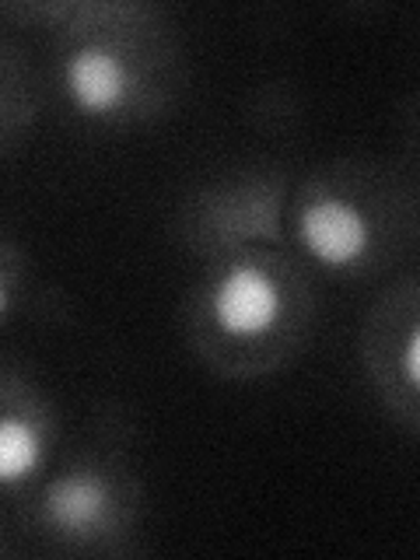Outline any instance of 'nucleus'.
<instances>
[{
  "label": "nucleus",
  "instance_id": "nucleus-1",
  "mask_svg": "<svg viewBox=\"0 0 420 560\" xmlns=\"http://www.w3.org/2000/svg\"><path fill=\"white\" fill-rule=\"evenodd\" d=\"M210 308H214V323L228 337L249 340L273 329L280 319V288L256 262H232L218 280Z\"/></svg>",
  "mask_w": 420,
  "mask_h": 560
},
{
  "label": "nucleus",
  "instance_id": "nucleus-2",
  "mask_svg": "<svg viewBox=\"0 0 420 560\" xmlns=\"http://www.w3.org/2000/svg\"><path fill=\"white\" fill-rule=\"evenodd\" d=\"M298 238H302L305 253L323 262V267L343 270L368 253L372 245V224H368L364 210L350 200H315L298 218Z\"/></svg>",
  "mask_w": 420,
  "mask_h": 560
},
{
  "label": "nucleus",
  "instance_id": "nucleus-3",
  "mask_svg": "<svg viewBox=\"0 0 420 560\" xmlns=\"http://www.w3.org/2000/svg\"><path fill=\"white\" fill-rule=\"evenodd\" d=\"M63 92L78 113L109 116L127 105L130 70L109 46H81L63 63Z\"/></svg>",
  "mask_w": 420,
  "mask_h": 560
},
{
  "label": "nucleus",
  "instance_id": "nucleus-4",
  "mask_svg": "<svg viewBox=\"0 0 420 560\" xmlns=\"http://www.w3.org/2000/svg\"><path fill=\"white\" fill-rule=\"evenodd\" d=\"M109 508V490L92 472H74V477H63L49 487L46 494V518L52 525L70 533H84L105 515Z\"/></svg>",
  "mask_w": 420,
  "mask_h": 560
},
{
  "label": "nucleus",
  "instance_id": "nucleus-5",
  "mask_svg": "<svg viewBox=\"0 0 420 560\" xmlns=\"http://www.w3.org/2000/svg\"><path fill=\"white\" fill-rule=\"evenodd\" d=\"M46 442L25 417H0V487H14L39 469Z\"/></svg>",
  "mask_w": 420,
  "mask_h": 560
},
{
  "label": "nucleus",
  "instance_id": "nucleus-6",
  "mask_svg": "<svg viewBox=\"0 0 420 560\" xmlns=\"http://www.w3.org/2000/svg\"><path fill=\"white\" fill-rule=\"evenodd\" d=\"M402 375H407L410 389H417V382H420V332H417V326L410 329V337H407V358H402Z\"/></svg>",
  "mask_w": 420,
  "mask_h": 560
},
{
  "label": "nucleus",
  "instance_id": "nucleus-7",
  "mask_svg": "<svg viewBox=\"0 0 420 560\" xmlns=\"http://www.w3.org/2000/svg\"><path fill=\"white\" fill-rule=\"evenodd\" d=\"M8 305H11V294H8V288H4V284H0V315L8 312Z\"/></svg>",
  "mask_w": 420,
  "mask_h": 560
}]
</instances>
